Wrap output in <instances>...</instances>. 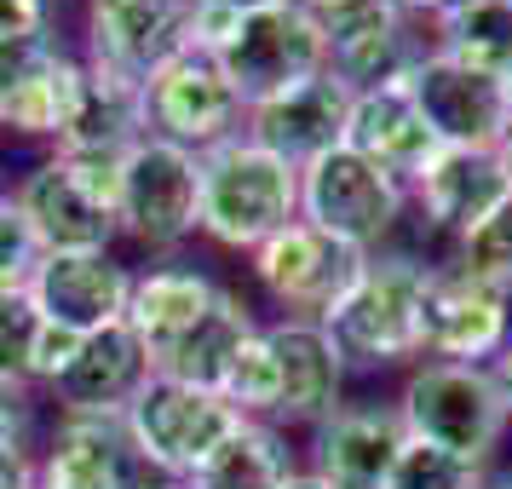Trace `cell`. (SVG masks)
<instances>
[{
  "instance_id": "obj_1",
  "label": "cell",
  "mask_w": 512,
  "mask_h": 489,
  "mask_svg": "<svg viewBox=\"0 0 512 489\" xmlns=\"http://www.w3.org/2000/svg\"><path fill=\"white\" fill-rule=\"evenodd\" d=\"M116 179H121V156L47 150V156H29L6 179V196L29 219L41 254H98V248H121Z\"/></svg>"
},
{
  "instance_id": "obj_2",
  "label": "cell",
  "mask_w": 512,
  "mask_h": 489,
  "mask_svg": "<svg viewBox=\"0 0 512 489\" xmlns=\"http://www.w3.org/2000/svg\"><path fill=\"white\" fill-rule=\"evenodd\" d=\"M288 219H300V167L259 150L248 133H231L202 150V225L225 254H254L265 236H277Z\"/></svg>"
},
{
  "instance_id": "obj_3",
  "label": "cell",
  "mask_w": 512,
  "mask_h": 489,
  "mask_svg": "<svg viewBox=\"0 0 512 489\" xmlns=\"http://www.w3.org/2000/svg\"><path fill=\"white\" fill-rule=\"evenodd\" d=\"M426 277H432V265H420L415 254H369L357 282L317 317L346 369H397V363H415Z\"/></svg>"
},
{
  "instance_id": "obj_4",
  "label": "cell",
  "mask_w": 512,
  "mask_h": 489,
  "mask_svg": "<svg viewBox=\"0 0 512 489\" xmlns=\"http://www.w3.org/2000/svg\"><path fill=\"white\" fill-rule=\"evenodd\" d=\"M202 225V156L185 144H167L144 133L121 156L116 179V231L121 248H139L150 259L185 254Z\"/></svg>"
},
{
  "instance_id": "obj_5",
  "label": "cell",
  "mask_w": 512,
  "mask_h": 489,
  "mask_svg": "<svg viewBox=\"0 0 512 489\" xmlns=\"http://www.w3.org/2000/svg\"><path fill=\"white\" fill-rule=\"evenodd\" d=\"M236 426H242V415L219 392L167 380V374H150L144 392L121 415V432L133 443L139 466L167 489H185L196 478V466L208 461Z\"/></svg>"
},
{
  "instance_id": "obj_6",
  "label": "cell",
  "mask_w": 512,
  "mask_h": 489,
  "mask_svg": "<svg viewBox=\"0 0 512 489\" xmlns=\"http://www.w3.org/2000/svg\"><path fill=\"white\" fill-rule=\"evenodd\" d=\"M81 93V52L75 29H41L0 47V144H18L29 156L58 150Z\"/></svg>"
},
{
  "instance_id": "obj_7",
  "label": "cell",
  "mask_w": 512,
  "mask_h": 489,
  "mask_svg": "<svg viewBox=\"0 0 512 489\" xmlns=\"http://www.w3.org/2000/svg\"><path fill=\"white\" fill-rule=\"evenodd\" d=\"M397 420H403V438L432 443L478 472L507 432V409L495 397V380H489V369H472V363H420L403 380Z\"/></svg>"
},
{
  "instance_id": "obj_8",
  "label": "cell",
  "mask_w": 512,
  "mask_h": 489,
  "mask_svg": "<svg viewBox=\"0 0 512 489\" xmlns=\"http://www.w3.org/2000/svg\"><path fill=\"white\" fill-rule=\"evenodd\" d=\"M403 208H409V190L346 144L300 167V219L340 236L357 254H380V242L397 231Z\"/></svg>"
},
{
  "instance_id": "obj_9",
  "label": "cell",
  "mask_w": 512,
  "mask_h": 489,
  "mask_svg": "<svg viewBox=\"0 0 512 489\" xmlns=\"http://www.w3.org/2000/svg\"><path fill=\"white\" fill-rule=\"evenodd\" d=\"M139 110H144V133L167 144H185V150H213L219 139L242 133L248 104L236 98V87L225 81L219 58L202 52H173L167 64L139 81Z\"/></svg>"
},
{
  "instance_id": "obj_10",
  "label": "cell",
  "mask_w": 512,
  "mask_h": 489,
  "mask_svg": "<svg viewBox=\"0 0 512 489\" xmlns=\"http://www.w3.org/2000/svg\"><path fill=\"white\" fill-rule=\"evenodd\" d=\"M369 265V254L346 248L340 236L317 231L305 219H288L277 236H265L248 254V277L259 294H271L282 305V317H323L328 305L346 294L357 271Z\"/></svg>"
},
{
  "instance_id": "obj_11",
  "label": "cell",
  "mask_w": 512,
  "mask_h": 489,
  "mask_svg": "<svg viewBox=\"0 0 512 489\" xmlns=\"http://www.w3.org/2000/svg\"><path fill=\"white\" fill-rule=\"evenodd\" d=\"M219 70H225V81L236 87L242 104H259V98L288 93V87H300L311 75H323L328 35L305 18L294 0L271 6V12H248L236 24L231 47L219 52Z\"/></svg>"
},
{
  "instance_id": "obj_12",
  "label": "cell",
  "mask_w": 512,
  "mask_h": 489,
  "mask_svg": "<svg viewBox=\"0 0 512 489\" xmlns=\"http://www.w3.org/2000/svg\"><path fill=\"white\" fill-rule=\"evenodd\" d=\"M403 87L443 150H501L512 127V98L501 75L466 70L443 52H420V64L409 70Z\"/></svg>"
},
{
  "instance_id": "obj_13",
  "label": "cell",
  "mask_w": 512,
  "mask_h": 489,
  "mask_svg": "<svg viewBox=\"0 0 512 489\" xmlns=\"http://www.w3.org/2000/svg\"><path fill=\"white\" fill-rule=\"evenodd\" d=\"M185 12L190 0H81L75 52L121 81H144L156 64L185 52Z\"/></svg>"
},
{
  "instance_id": "obj_14",
  "label": "cell",
  "mask_w": 512,
  "mask_h": 489,
  "mask_svg": "<svg viewBox=\"0 0 512 489\" xmlns=\"http://www.w3.org/2000/svg\"><path fill=\"white\" fill-rule=\"evenodd\" d=\"M512 340V300L478 277H466L461 265H432L426 300H420V351L432 363H472L489 369V357Z\"/></svg>"
},
{
  "instance_id": "obj_15",
  "label": "cell",
  "mask_w": 512,
  "mask_h": 489,
  "mask_svg": "<svg viewBox=\"0 0 512 489\" xmlns=\"http://www.w3.org/2000/svg\"><path fill=\"white\" fill-rule=\"evenodd\" d=\"M35 489H167L110 415H52L35 438Z\"/></svg>"
},
{
  "instance_id": "obj_16",
  "label": "cell",
  "mask_w": 512,
  "mask_h": 489,
  "mask_svg": "<svg viewBox=\"0 0 512 489\" xmlns=\"http://www.w3.org/2000/svg\"><path fill=\"white\" fill-rule=\"evenodd\" d=\"M127 294H133V259L121 248L98 254H41L29 277V300L47 323L70 334H98V328L127 323Z\"/></svg>"
},
{
  "instance_id": "obj_17",
  "label": "cell",
  "mask_w": 512,
  "mask_h": 489,
  "mask_svg": "<svg viewBox=\"0 0 512 489\" xmlns=\"http://www.w3.org/2000/svg\"><path fill=\"white\" fill-rule=\"evenodd\" d=\"M346 116H351V93L323 70L311 81H300V87H288V93H271L259 104H248L242 133L259 150L282 156L288 167H311L317 156L346 144Z\"/></svg>"
},
{
  "instance_id": "obj_18",
  "label": "cell",
  "mask_w": 512,
  "mask_h": 489,
  "mask_svg": "<svg viewBox=\"0 0 512 489\" xmlns=\"http://www.w3.org/2000/svg\"><path fill=\"white\" fill-rule=\"evenodd\" d=\"M150 374L156 369H150L144 340L127 323H116V328L87 334L81 351H75V363L58 374L41 397H47L52 415H110V420H121L127 403L144 392Z\"/></svg>"
},
{
  "instance_id": "obj_19",
  "label": "cell",
  "mask_w": 512,
  "mask_h": 489,
  "mask_svg": "<svg viewBox=\"0 0 512 489\" xmlns=\"http://www.w3.org/2000/svg\"><path fill=\"white\" fill-rule=\"evenodd\" d=\"M271 357H277V420L271 426H317L346 403V363L323 323L311 317H271L265 323Z\"/></svg>"
},
{
  "instance_id": "obj_20",
  "label": "cell",
  "mask_w": 512,
  "mask_h": 489,
  "mask_svg": "<svg viewBox=\"0 0 512 489\" xmlns=\"http://www.w3.org/2000/svg\"><path fill=\"white\" fill-rule=\"evenodd\" d=\"M403 449V420L392 403H340L311 426V466L328 489H386Z\"/></svg>"
},
{
  "instance_id": "obj_21",
  "label": "cell",
  "mask_w": 512,
  "mask_h": 489,
  "mask_svg": "<svg viewBox=\"0 0 512 489\" xmlns=\"http://www.w3.org/2000/svg\"><path fill=\"white\" fill-rule=\"evenodd\" d=\"M225 282L213 277L208 265H196L185 254L150 259V265H133V294H127V328L144 340L150 351V369L173 340H185L190 328L202 323L219 300Z\"/></svg>"
},
{
  "instance_id": "obj_22",
  "label": "cell",
  "mask_w": 512,
  "mask_h": 489,
  "mask_svg": "<svg viewBox=\"0 0 512 489\" xmlns=\"http://www.w3.org/2000/svg\"><path fill=\"white\" fill-rule=\"evenodd\" d=\"M346 150H357L363 162H374L380 173H392L397 185L409 190L443 144L432 139V127L415 110L409 87H380V93H351Z\"/></svg>"
},
{
  "instance_id": "obj_23",
  "label": "cell",
  "mask_w": 512,
  "mask_h": 489,
  "mask_svg": "<svg viewBox=\"0 0 512 489\" xmlns=\"http://www.w3.org/2000/svg\"><path fill=\"white\" fill-rule=\"evenodd\" d=\"M409 190H415V202L426 208V219L438 231L466 236L478 219H489L512 196V179L495 150H438Z\"/></svg>"
},
{
  "instance_id": "obj_24",
  "label": "cell",
  "mask_w": 512,
  "mask_h": 489,
  "mask_svg": "<svg viewBox=\"0 0 512 489\" xmlns=\"http://www.w3.org/2000/svg\"><path fill=\"white\" fill-rule=\"evenodd\" d=\"M420 52H432V47H420L409 18H397L392 6H380L369 18H357L351 29L328 35V75L346 93H380V87H403L409 81Z\"/></svg>"
},
{
  "instance_id": "obj_25",
  "label": "cell",
  "mask_w": 512,
  "mask_h": 489,
  "mask_svg": "<svg viewBox=\"0 0 512 489\" xmlns=\"http://www.w3.org/2000/svg\"><path fill=\"white\" fill-rule=\"evenodd\" d=\"M144 139V110H139V81L98 70L81 58V93H75L70 127L58 150L64 156H127Z\"/></svg>"
},
{
  "instance_id": "obj_26",
  "label": "cell",
  "mask_w": 512,
  "mask_h": 489,
  "mask_svg": "<svg viewBox=\"0 0 512 489\" xmlns=\"http://www.w3.org/2000/svg\"><path fill=\"white\" fill-rule=\"evenodd\" d=\"M254 328H259L254 300H248L242 288H231V282H225L208 317L190 328L185 340H173V346L156 357V374H167V380H185V386H208V392H219V374H225V363H231V351L242 346Z\"/></svg>"
},
{
  "instance_id": "obj_27",
  "label": "cell",
  "mask_w": 512,
  "mask_h": 489,
  "mask_svg": "<svg viewBox=\"0 0 512 489\" xmlns=\"http://www.w3.org/2000/svg\"><path fill=\"white\" fill-rule=\"evenodd\" d=\"M288 472H300L294 443L271 420H242L231 438L196 466V478L185 489H277Z\"/></svg>"
},
{
  "instance_id": "obj_28",
  "label": "cell",
  "mask_w": 512,
  "mask_h": 489,
  "mask_svg": "<svg viewBox=\"0 0 512 489\" xmlns=\"http://www.w3.org/2000/svg\"><path fill=\"white\" fill-rule=\"evenodd\" d=\"M466 70H484L507 81L512 70V6L507 0H461L438 18V47Z\"/></svg>"
},
{
  "instance_id": "obj_29",
  "label": "cell",
  "mask_w": 512,
  "mask_h": 489,
  "mask_svg": "<svg viewBox=\"0 0 512 489\" xmlns=\"http://www.w3.org/2000/svg\"><path fill=\"white\" fill-rule=\"evenodd\" d=\"M219 397H225L242 420H277V357H271L265 323L231 351V363L219 374Z\"/></svg>"
},
{
  "instance_id": "obj_30",
  "label": "cell",
  "mask_w": 512,
  "mask_h": 489,
  "mask_svg": "<svg viewBox=\"0 0 512 489\" xmlns=\"http://www.w3.org/2000/svg\"><path fill=\"white\" fill-rule=\"evenodd\" d=\"M455 265L466 277H478L484 288H495L501 300H512V196L461 236V259Z\"/></svg>"
},
{
  "instance_id": "obj_31",
  "label": "cell",
  "mask_w": 512,
  "mask_h": 489,
  "mask_svg": "<svg viewBox=\"0 0 512 489\" xmlns=\"http://www.w3.org/2000/svg\"><path fill=\"white\" fill-rule=\"evenodd\" d=\"M478 484H484L478 466L455 461V455H443V449H432L420 438H403L392 478H386V489H478Z\"/></svg>"
},
{
  "instance_id": "obj_32",
  "label": "cell",
  "mask_w": 512,
  "mask_h": 489,
  "mask_svg": "<svg viewBox=\"0 0 512 489\" xmlns=\"http://www.w3.org/2000/svg\"><path fill=\"white\" fill-rule=\"evenodd\" d=\"M35 334H41V311L29 300V288H0V386H29Z\"/></svg>"
},
{
  "instance_id": "obj_33",
  "label": "cell",
  "mask_w": 512,
  "mask_h": 489,
  "mask_svg": "<svg viewBox=\"0 0 512 489\" xmlns=\"http://www.w3.org/2000/svg\"><path fill=\"white\" fill-rule=\"evenodd\" d=\"M41 265V242L29 231V219L18 213L12 196H0V288H29Z\"/></svg>"
},
{
  "instance_id": "obj_34",
  "label": "cell",
  "mask_w": 512,
  "mask_h": 489,
  "mask_svg": "<svg viewBox=\"0 0 512 489\" xmlns=\"http://www.w3.org/2000/svg\"><path fill=\"white\" fill-rule=\"evenodd\" d=\"M236 24H242V12H231V6H219V0H190V12H185V52L219 58V52L231 47Z\"/></svg>"
},
{
  "instance_id": "obj_35",
  "label": "cell",
  "mask_w": 512,
  "mask_h": 489,
  "mask_svg": "<svg viewBox=\"0 0 512 489\" xmlns=\"http://www.w3.org/2000/svg\"><path fill=\"white\" fill-rule=\"evenodd\" d=\"M81 340H87V334H70V328H58V323H47V317H41L35 351H29V386H35V392H47L52 380H58V374L75 363Z\"/></svg>"
},
{
  "instance_id": "obj_36",
  "label": "cell",
  "mask_w": 512,
  "mask_h": 489,
  "mask_svg": "<svg viewBox=\"0 0 512 489\" xmlns=\"http://www.w3.org/2000/svg\"><path fill=\"white\" fill-rule=\"evenodd\" d=\"M41 403L29 386H0V443H35L41 438Z\"/></svg>"
},
{
  "instance_id": "obj_37",
  "label": "cell",
  "mask_w": 512,
  "mask_h": 489,
  "mask_svg": "<svg viewBox=\"0 0 512 489\" xmlns=\"http://www.w3.org/2000/svg\"><path fill=\"white\" fill-rule=\"evenodd\" d=\"M58 24H64L58 0H0V47L24 41V35H41V29H58Z\"/></svg>"
},
{
  "instance_id": "obj_38",
  "label": "cell",
  "mask_w": 512,
  "mask_h": 489,
  "mask_svg": "<svg viewBox=\"0 0 512 489\" xmlns=\"http://www.w3.org/2000/svg\"><path fill=\"white\" fill-rule=\"evenodd\" d=\"M311 24L323 29V35H340V29H351L357 18H369V12H380L386 0H294Z\"/></svg>"
},
{
  "instance_id": "obj_39",
  "label": "cell",
  "mask_w": 512,
  "mask_h": 489,
  "mask_svg": "<svg viewBox=\"0 0 512 489\" xmlns=\"http://www.w3.org/2000/svg\"><path fill=\"white\" fill-rule=\"evenodd\" d=\"M0 489H35V443H0Z\"/></svg>"
},
{
  "instance_id": "obj_40",
  "label": "cell",
  "mask_w": 512,
  "mask_h": 489,
  "mask_svg": "<svg viewBox=\"0 0 512 489\" xmlns=\"http://www.w3.org/2000/svg\"><path fill=\"white\" fill-rule=\"evenodd\" d=\"M489 380H495V397H501V409H507V420H512V340L489 357Z\"/></svg>"
},
{
  "instance_id": "obj_41",
  "label": "cell",
  "mask_w": 512,
  "mask_h": 489,
  "mask_svg": "<svg viewBox=\"0 0 512 489\" xmlns=\"http://www.w3.org/2000/svg\"><path fill=\"white\" fill-rule=\"evenodd\" d=\"M397 18H443L449 6H461V0H386Z\"/></svg>"
},
{
  "instance_id": "obj_42",
  "label": "cell",
  "mask_w": 512,
  "mask_h": 489,
  "mask_svg": "<svg viewBox=\"0 0 512 489\" xmlns=\"http://www.w3.org/2000/svg\"><path fill=\"white\" fill-rule=\"evenodd\" d=\"M277 489H328V484L317 478V472H305V466H300V472H288V478H282Z\"/></svg>"
},
{
  "instance_id": "obj_43",
  "label": "cell",
  "mask_w": 512,
  "mask_h": 489,
  "mask_svg": "<svg viewBox=\"0 0 512 489\" xmlns=\"http://www.w3.org/2000/svg\"><path fill=\"white\" fill-rule=\"evenodd\" d=\"M219 6H231V12H242V18H248V12H271V6H288V0H219Z\"/></svg>"
},
{
  "instance_id": "obj_44",
  "label": "cell",
  "mask_w": 512,
  "mask_h": 489,
  "mask_svg": "<svg viewBox=\"0 0 512 489\" xmlns=\"http://www.w3.org/2000/svg\"><path fill=\"white\" fill-rule=\"evenodd\" d=\"M495 156H501V167H507V179H512V127H507V139H501V150H495Z\"/></svg>"
},
{
  "instance_id": "obj_45",
  "label": "cell",
  "mask_w": 512,
  "mask_h": 489,
  "mask_svg": "<svg viewBox=\"0 0 512 489\" xmlns=\"http://www.w3.org/2000/svg\"><path fill=\"white\" fill-rule=\"evenodd\" d=\"M478 489H512V472H495V478H484Z\"/></svg>"
},
{
  "instance_id": "obj_46",
  "label": "cell",
  "mask_w": 512,
  "mask_h": 489,
  "mask_svg": "<svg viewBox=\"0 0 512 489\" xmlns=\"http://www.w3.org/2000/svg\"><path fill=\"white\" fill-rule=\"evenodd\" d=\"M6 179H12V173H6V167H0V196H6Z\"/></svg>"
},
{
  "instance_id": "obj_47",
  "label": "cell",
  "mask_w": 512,
  "mask_h": 489,
  "mask_svg": "<svg viewBox=\"0 0 512 489\" xmlns=\"http://www.w3.org/2000/svg\"><path fill=\"white\" fill-rule=\"evenodd\" d=\"M507 98H512V70H507Z\"/></svg>"
},
{
  "instance_id": "obj_48",
  "label": "cell",
  "mask_w": 512,
  "mask_h": 489,
  "mask_svg": "<svg viewBox=\"0 0 512 489\" xmlns=\"http://www.w3.org/2000/svg\"><path fill=\"white\" fill-rule=\"evenodd\" d=\"M507 6H512V0H507Z\"/></svg>"
}]
</instances>
